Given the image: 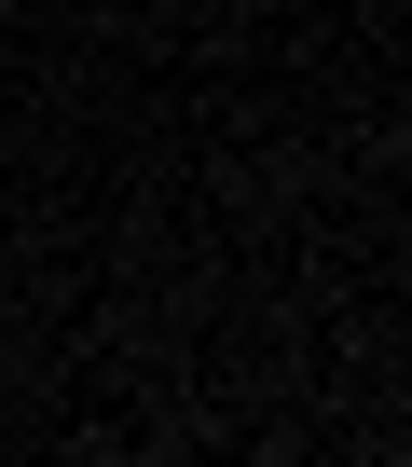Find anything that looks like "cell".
I'll list each match as a JSON object with an SVG mask.
<instances>
[{"instance_id":"1","label":"cell","mask_w":412,"mask_h":467,"mask_svg":"<svg viewBox=\"0 0 412 467\" xmlns=\"http://www.w3.org/2000/svg\"><path fill=\"white\" fill-rule=\"evenodd\" d=\"M398 110H412V97H398Z\"/></svg>"}]
</instances>
